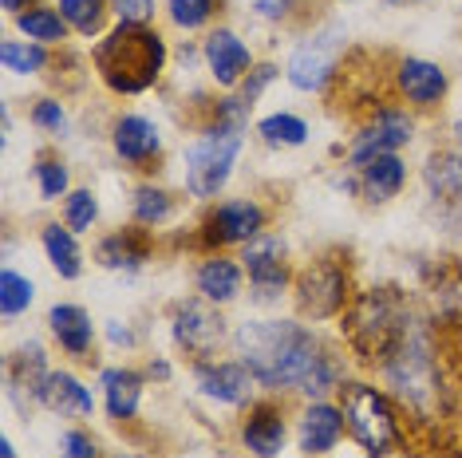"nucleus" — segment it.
<instances>
[{"label": "nucleus", "instance_id": "obj_1", "mask_svg": "<svg viewBox=\"0 0 462 458\" xmlns=\"http://www.w3.org/2000/svg\"><path fill=\"white\" fill-rule=\"evenodd\" d=\"M234 352L265 391H304L328 344L297 320H245L234 332Z\"/></svg>", "mask_w": 462, "mask_h": 458}, {"label": "nucleus", "instance_id": "obj_2", "mask_svg": "<svg viewBox=\"0 0 462 458\" xmlns=\"http://www.w3.org/2000/svg\"><path fill=\"white\" fill-rule=\"evenodd\" d=\"M387 388L419 423H435L447 411V376H443V356H439L435 328L423 320H411L407 336L399 340V348L380 363Z\"/></svg>", "mask_w": 462, "mask_h": 458}, {"label": "nucleus", "instance_id": "obj_3", "mask_svg": "<svg viewBox=\"0 0 462 458\" xmlns=\"http://www.w3.org/2000/svg\"><path fill=\"white\" fill-rule=\"evenodd\" d=\"M166 40L151 24H115L91 51L99 79L115 96H143L159 83L166 68Z\"/></svg>", "mask_w": 462, "mask_h": 458}, {"label": "nucleus", "instance_id": "obj_4", "mask_svg": "<svg viewBox=\"0 0 462 458\" xmlns=\"http://www.w3.org/2000/svg\"><path fill=\"white\" fill-rule=\"evenodd\" d=\"M411 308L399 289L380 285V289H364L352 297L348 312H344V340L364 363H383L399 348V340L411 328Z\"/></svg>", "mask_w": 462, "mask_h": 458}, {"label": "nucleus", "instance_id": "obj_5", "mask_svg": "<svg viewBox=\"0 0 462 458\" xmlns=\"http://www.w3.org/2000/svg\"><path fill=\"white\" fill-rule=\"evenodd\" d=\"M340 411L348 423V435L364 446V454L387 458L403 446V426H399V411L380 388L364 380H344L340 383Z\"/></svg>", "mask_w": 462, "mask_h": 458}, {"label": "nucleus", "instance_id": "obj_6", "mask_svg": "<svg viewBox=\"0 0 462 458\" xmlns=\"http://www.w3.org/2000/svg\"><path fill=\"white\" fill-rule=\"evenodd\" d=\"M245 147V131L206 123V131L186 147V194L190 197H217L237 166Z\"/></svg>", "mask_w": 462, "mask_h": 458}, {"label": "nucleus", "instance_id": "obj_7", "mask_svg": "<svg viewBox=\"0 0 462 458\" xmlns=\"http://www.w3.org/2000/svg\"><path fill=\"white\" fill-rule=\"evenodd\" d=\"M292 300L304 320H332L352 305V273L348 261L324 253L317 261H309L292 277Z\"/></svg>", "mask_w": 462, "mask_h": 458}, {"label": "nucleus", "instance_id": "obj_8", "mask_svg": "<svg viewBox=\"0 0 462 458\" xmlns=\"http://www.w3.org/2000/svg\"><path fill=\"white\" fill-rule=\"evenodd\" d=\"M348 48V28L344 24H320L317 32H309L292 48L285 76L297 91H309V96H320L324 87L336 79L340 71V56Z\"/></svg>", "mask_w": 462, "mask_h": 458}, {"label": "nucleus", "instance_id": "obj_9", "mask_svg": "<svg viewBox=\"0 0 462 458\" xmlns=\"http://www.w3.org/2000/svg\"><path fill=\"white\" fill-rule=\"evenodd\" d=\"M171 332L174 344L186 352L194 363L214 360L222 352V344L229 340L222 305H209L206 297H190V300H178L174 316H171Z\"/></svg>", "mask_w": 462, "mask_h": 458}, {"label": "nucleus", "instance_id": "obj_10", "mask_svg": "<svg viewBox=\"0 0 462 458\" xmlns=\"http://www.w3.org/2000/svg\"><path fill=\"white\" fill-rule=\"evenodd\" d=\"M285 257H289L285 237L273 234V229L257 234L254 242L241 249V269L249 273V289H254L249 297H254L257 305H277L281 293H285V289L292 285Z\"/></svg>", "mask_w": 462, "mask_h": 458}, {"label": "nucleus", "instance_id": "obj_11", "mask_svg": "<svg viewBox=\"0 0 462 458\" xmlns=\"http://www.w3.org/2000/svg\"><path fill=\"white\" fill-rule=\"evenodd\" d=\"M265 222H269V214L261 202H254V197H234V202H222L206 214L198 242L206 249L249 245L257 234H265Z\"/></svg>", "mask_w": 462, "mask_h": 458}, {"label": "nucleus", "instance_id": "obj_12", "mask_svg": "<svg viewBox=\"0 0 462 458\" xmlns=\"http://www.w3.org/2000/svg\"><path fill=\"white\" fill-rule=\"evenodd\" d=\"M411 139H415L411 114H407L403 107H380L348 147V166L352 170H364V166L372 159H380V154H399Z\"/></svg>", "mask_w": 462, "mask_h": 458}, {"label": "nucleus", "instance_id": "obj_13", "mask_svg": "<svg viewBox=\"0 0 462 458\" xmlns=\"http://www.w3.org/2000/svg\"><path fill=\"white\" fill-rule=\"evenodd\" d=\"M194 383L206 399L226 403V408H245V403H254V391L261 388L257 376L241 360H202V363H194Z\"/></svg>", "mask_w": 462, "mask_h": 458}, {"label": "nucleus", "instance_id": "obj_14", "mask_svg": "<svg viewBox=\"0 0 462 458\" xmlns=\"http://www.w3.org/2000/svg\"><path fill=\"white\" fill-rule=\"evenodd\" d=\"M202 56H206L209 79L226 91L241 87V79L254 71V51H249V44L234 32V28H214L202 44Z\"/></svg>", "mask_w": 462, "mask_h": 458}, {"label": "nucleus", "instance_id": "obj_15", "mask_svg": "<svg viewBox=\"0 0 462 458\" xmlns=\"http://www.w3.org/2000/svg\"><path fill=\"white\" fill-rule=\"evenodd\" d=\"M395 87L411 107H439L450 91V76L435 60L407 56V60H399V68H395Z\"/></svg>", "mask_w": 462, "mask_h": 458}, {"label": "nucleus", "instance_id": "obj_16", "mask_svg": "<svg viewBox=\"0 0 462 458\" xmlns=\"http://www.w3.org/2000/svg\"><path fill=\"white\" fill-rule=\"evenodd\" d=\"M285 439H289L285 411L273 399L249 403V415H245V423H241V443H245V451L254 458H281Z\"/></svg>", "mask_w": 462, "mask_h": 458}, {"label": "nucleus", "instance_id": "obj_17", "mask_svg": "<svg viewBox=\"0 0 462 458\" xmlns=\"http://www.w3.org/2000/svg\"><path fill=\"white\" fill-rule=\"evenodd\" d=\"M111 147L127 166H146L162 154V131L146 114H119L111 127Z\"/></svg>", "mask_w": 462, "mask_h": 458}, {"label": "nucleus", "instance_id": "obj_18", "mask_svg": "<svg viewBox=\"0 0 462 458\" xmlns=\"http://www.w3.org/2000/svg\"><path fill=\"white\" fill-rule=\"evenodd\" d=\"M348 423H344V411L340 403H328V399H317L304 408V415L297 419V443L304 454H328L336 451V443L344 439Z\"/></svg>", "mask_w": 462, "mask_h": 458}, {"label": "nucleus", "instance_id": "obj_19", "mask_svg": "<svg viewBox=\"0 0 462 458\" xmlns=\"http://www.w3.org/2000/svg\"><path fill=\"white\" fill-rule=\"evenodd\" d=\"M154 245L146 237V225H131V229H115L96 245V261L103 269H115V273H139V269L151 261Z\"/></svg>", "mask_w": 462, "mask_h": 458}, {"label": "nucleus", "instance_id": "obj_20", "mask_svg": "<svg viewBox=\"0 0 462 458\" xmlns=\"http://www.w3.org/2000/svg\"><path fill=\"white\" fill-rule=\"evenodd\" d=\"M36 403L64 415V419H91L96 415V395L83 388L71 371H48V380L40 383Z\"/></svg>", "mask_w": 462, "mask_h": 458}, {"label": "nucleus", "instance_id": "obj_21", "mask_svg": "<svg viewBox=\"0 0 462 458\" xmlns=\"http://www.w3.org/2000/svg\"><path fill=\"white\" fill-rule=\"evenodd\" d=\"M48 328L60 340V348L76 360L91 356V344H96V325H91V312L83 305H51L48 308Z\"/></svg>", "mask_w": 462, "mask_h": 458}, {"label": "nucleus", "instance_id": "obj_22", "mask_svg": "<svg viewBox=\"0 0 462 458\" xmlns=\"http://www.w3.org/2000/svg\"><path fill=\"white\" fill-rule=\"evenodd\" d=\"M423 186L447 210H462V154L458 151H435L423 162Z\"/></svg>", "mask_w": 462, "mask_h": 458}, {"label": "nucleus", "instance_id": "obj_23", "mask_svg": "<svg viewBox=\"0 0 462 458\" xmlns=\"http://www.w3.org/2000/svg\"><path fill=\"white\" fill-rule=\"evenodd\" d=\"M241 277H245V269H241L234 257L209 253L206 261L198 265L194 285H198V293H202L209 305H229V300L241 297Z\"/></svg>", "mask_w": 462, "mask_h": 458}, {"label": "nucleus", "instance_id": "obj_24", "mask_svg": "<svg viewBox=\"0 0 462 458\" xmlns=\"http://www.w3.org/2000/svg\"><path fill=\"white\" fill-rule=\"evenodd\" d=\"M99 383H103V399H107V415L115 423H131L139 415L146 376L134 368H107L99 376Z\"/></svg>", "mask_w": 462, "mask_h": 458}, {"label": "nucleus", "instance_id": "obj_25", "mask_svg": "<svg viewBox=\"0 0 462 458\" xmlns=\"http://www.w3.org/2000/svg\"><path fill=\"white\" fill-rule=\"evenodd\" d=\"M407 186V162L399 154H380L360 170V194L372 206H387Z\"/></svg>", "mask_w": 462, "mask_h": 458}, {"label": "nucleus", "instance_id": "obj_26", "mask_svg": "<svg viewBox=\"0 0 462 458\" xmlns=\"http://www.w3.org/2000/svg\"><path fill=\"white\" fill-rule=\"evenodd\" d=\"M40 242H44V253H48L51 269H56L64 280H76L83 273V253L76 245V234H71L68 225H60V222L44 225L40 229Z\"/></svg>", "mask_w": 462, "mask_h": 458}, {"label": "nucleus", "instance_id": "obj_27", "mask_svg": "<svg viewBox=\"0 0 462 458\" xmlns=\"http://www.w3.org/2000/svg\"><path fill=\"white\" fill-rule=\"evenodd\" d=\"M16 28L24 32L28 40H36V44H64L68 32H71V24L64 16L56 13V8H44V5H36V8H24V13L16 16Z\"/></svg>", "mask_w": 462, "mask_h": 458}, {"label": "nucleus", "instance_id": "obj_28", "mask_svg": "<svg viewBox=\"0 0 462 458\" xmlns=\"http://www.w3.org/2000/svg\"><path fill=\"white\" fill-rule=\"evenodd\" d=\"M257 139L265 142V147H304V142H309V123L289 111L265 114V119L257 123Z\"/></svg>", "mask_w": 462, "mask_h": 458}, {"label": "nucleus", "instance_id": "obj_29", "mask_svg": "<svg viewBox=\"0 0 462 458\" xmlns=\"http://www.w3.org/2000/svg\"><path fill=\"white\" fill-rule=\"evenodd\" d=\"M0 64H5V71H13V76H36V71H44L51 64V56L36 40H5L0 44Z\"/></svg>", "mask_w": 462, "mask_h": 458}, {"label": "nucleus", "instance_id": "obj_30", "mask_svg": "<svg viewBox=\"0 0 462 458\" xmlns=\"http://www.w3.org/2000/svg\"><path fill=\"white\" fill-rule=\"evenodd\" d=\"M131 214H134V225L154 229V225H162L166 217L174 214V197L166 194L162 186L143 182L139 190H134V197H131Z\"/></svg>", "mask_w": 462, "mask_h": 458}, {"label": "nucleus", "instance_id": "obj_31", "mask_svg": "<svg viewBox=\"0 0 462 458\" xmlns=\"http://www.w3.org/2000/svg\"><path fill=\"white\" fill-rule=\"evenodd\" d=\"M111 13V0H60V16L71 24V32L96 36L103 32V20Z\"/></svg>", "mask_w": 462, "mask_h": 458}, {"label": "nucleus", "instance_id": "obj_32", "mask_svg": "<svg viewBox=\"0 0 462 458\" xmlns=\"http://www.w3.org/2000/svg\"><path fill=\"white\" fill-rule=\"evenodd\" d=\"M32 300H36V285L24 273H16V269L5 265V273H0V312L13 320L20 312L32 308Z\"/></svg>", "mask_w": 462, "mask_h": 458}, {"label": "nucleus", "instance_id": "obj_33", "mask_svg": "<svg viewBox=\"0 0 462 458\" xmlns=\"http://www.w3.org/2000/svg\"><path fill=\"white\" fill-rule=\"evenodd\" d=\"M217 8H222V0H166V16H171L178 28H186V32L206 28L209 20L217 16Z\"/></svg>", "mask_w": 462, "mask_h": 458}, {"label": "nucleus", "instance_id": "obj_34", "mask_svg": "<svg viewBox=\"0 0 462 458\" xmlns=\"http://www.w3.org/2000/svg\"><path fill=\"white\" fill-rule=\"evenodd\" d=\"M96 217H99V197L91 190H71L64 197V225L71 234H91Z\"/></svg>", "mask_w": 462, "mask_h": 458}, {"label": "nucleus", "instance_id": "obj_35", "mask_svg": "<svg viewBox=\"0 0 462 458\" xmlns=\"http://www.w3.org/2000/svg\"><path fill=\"white\" fill-rule=\"evenodd\" d=\"M36 182H40V197L44 202H60L71 194V174L60 159H40L36 162Z\"/></svg>", "mask_w": 462, "mask_h": 458}, {"label": "nucleus", "instance_id": "obj_36", "mask_svg": "<svg viewBox=\"0 0 462 458\" xmlns=\"http://www.w3.org/2000/svg\"><path fill=\"white\" fill-rule=\"evenodd\" d=\"M32 123H36L40 131H48V134H56V139H64V134H68V111H64V103H60V99H36Z\"/></svg>", "mask_w": 462, "mask_h": 458}, {"label": "nucleus", "instance_id": "obj_37", "mask_svg": "<svg viewBox=\"0 0 462 458\" xmlns=\"http://www.w3.org/2000/svg\"><path fill=\"white\" fill-rule=\"evenodd\" d=\"M277 76H281V68H277V64H254V71H249V76H245V79H241L237 96H241V99H245V103H249V107H254V103H257L261 96H265V87H269V83H273V79H277Z\"/></svg>", "mask_w": 462, "mask_h": 458}, {"label": "nucleus", "instance_id": "obj_38", "mask_svg": "<svg viewBox=\"0 0 462 458\" xmlns=\"http://www.w3.org/2000/svg\"><path fill=\"white\" fill-rule=\"evenodd\" d=\"M111 13L119 16V24H151L154 0H111Z\"/></svg>", "mask_w": 462, "mask_h": 458}, {"label": "nucleus", "instance_id": "obj_39", "mask_svg": "<svg viewBox=\"0 0 462 458\" xmlns=\"http://www.w3.org/2000/svg\"><path fill=\"white\" fill-rule=\"evenodd\" d=\"M300 0H254V16L257 20H269V24H289L297 16Z\"/></svg>", "mask_w": 462, "mask_h": 458}, {"label": "nucleus", "instance_id": "obj_40", "mask_svg": "<svg viewBox=\"0 0 462 458\" xmlns=\"http://www.w3.org/2000/svg\"><path fill=\"white\" fill-rule=\"evenodd\" d=\"M60 454L64 458H99V446H96V439H91L88 431H64V439H60Z\"/></svg>", "mask_w": 462, "mask_h": 458}, {"label": "nucleus", "instance_id": "obj_41", "mask_svg": "<svg viewBox=\"0 0 462 458\" xmlns=\"http://www.w3.org/2000/svg\"><path fill=\"white\" fill-rule=\"evenodd\" d=\"M107 340L115 344V348H131L134 344V332L127 325H119V320H107Z\"/></svg>", "mask_w": 462, "mask_h": 458}, {"label": "nucleus", "instance_id": "obj_42", "mask_svg": "<svg viewBox=\"0 0 462 458\" xmlns=\"http://www.w3.org/2000/svg\"><path fill=\"white\" fill-rule=\"evenodd\" d=\"M146 376H151V380H171V363H166V360H151Z\"/></svg>", "mask_w": 462, "mask_h": 458}, {"label": "nucleus", "instance_id": "obj_43", "mask_svg": "<svg viewBox=\"0 0 462 458\" xmlns=\"http://www.w3.org/2000/svg\"><path fill=\"white\" fill-rule=\"evenodd\" d=\"M24 5H28V0H0V8H5V13H13V16L24 13Z\"/></svg>", "mask_w": 462, "mask_h": 458}, {"label": "nucleus", "instance_id": "obj_44", "mask_svg": "<svg viewBox=\"0 0 462 458\" xmlns=\"http://www.w3.org/2000/svg\"><path fill=\"white\" fill-rule=\"evenodd\" d=\"M0 458H16V446H13V439H0Z\"/></svg>", "mask_w": 462, "mask_h": 458}, {"label": "nucleus", "instance_id": "obj_45", "mask_svg": "<svg viewBox=\"0 0 462 458\" xmlns=\"http://www.w3.org/2000/svg\"><path fill=\"white\" fill-rule=\"evenodd\" d=\"M450 131H455V142L462 147V119H455V127H450Z\"/></svg>", "mask_w": 462, "mask_h": 458}, {"label": "nucleus", "instance_id": "obj_46", "mask_svg": "<svg viewBox=\"0 0 462 458\" xmlns=\"http://www.w3.org/2000/svg\"><path fill=\"white\" fill-rule=\"evenodd\" d=\"M387 5H403V0H387Z\"/></svg>", "mask_w": 462, "mask_h": 458}, {"label": "nucleus", "instance_id": "obj_47", "mask_svg": "<svg viewBox=\"0 0 462 458\" xmlns=\"http://www.w3.org/2000/svg\"><path fill=\"white\" fill-rule=\"evenodd\" d=\"M111 458H127V454H111Z\"/></svg>", "mask_w": 462, "mask_h": 458}, {"label": "nucleus", "instance_id": "obj_48", "mask_svg": "<svg viewBox=\"0 0 462 458\" xmlns=\"http://www.w3.org/2000/svg\"><path fill=\"white\" fill-rule=\"evenodd\" d=\"M423 5H427V0H423Z\"/></svg>", "mask_w": 462, "mask_h": 458}]
</instances>
